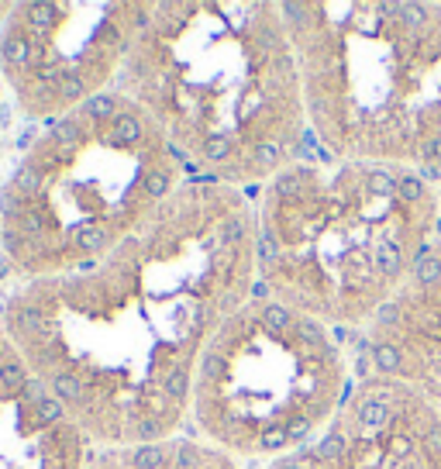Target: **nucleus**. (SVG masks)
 Masks as SVG:
<instances>
[{
  "label": "nucleus",
  "instance_id": "nucleus-5",
  "mask_svg": "<svg viewBox=\"0 0 441 469\" xmlns=\"http://www.w3.org/2000/svg\"><path fill=\"white\" fill-rule=\"evenodd\" d=\"M341 393V355L318 318L252 300L221 318L197 369V418L241 456L304 445Z\"/></svg>",
  "mask_w": 441,
  "mask_h": 469
},
{
  "label": "nucleus",
  "instance_id": "nucleus-7",
  "mask_svg": "<svg viewBox=\"0 0 441 469\" xmlns=\"http://www.w3.org/2000/svg\"><path fill=\"white\" fill-rule=\"evenodd\" d=\"M269 469H441V411L417 386L376 373L321 442Z\"/></svg>",
  "mask_w": 441,
  "mask_h": 469
},
{
  "label": "nucleus",
  "instance_id": "nucleus-1",
  "mask_svg": "<svg viewBox=\"0 0 441 469\" xmlns=\"http://www.w3.org/2000/svg\"><path fill=\"white\" fill-rule=\"evenodd\" d=\"M121 86L183 156L235 183L290 166L304 131L276 4H149Z\"/></svg>",
  "mask_w": 441,
  "mask_h": 469
},
{
  "label": "nucleus",
  "instance_id": "nucleus-2",
  "mask_svg": "<svg viewBox=\"0 0 441 469\" xmlns=\"http://www.w3.org/2000/svg\"><path fill=\"white\" fill-rule=\"evenodd\" d=\"M435 200L417 172L386 163L283 166L259 200L262 280L300 314L362 321L428 249Z\"/></svg>",
  "mask_w": 441,
  "mask_h": 469
},
{
  "label": "nucleus",
  "instance_id": "nucleus-3",
  "mask_svg": "<svg viewBox=\"0 0 441 469\" xmlns=\"http://www.w3.org/2000/svg\"><path fill=\"white\" fill-rule=\"evenodd\" d=\"M321 138L352 163L441 170L438 4H280Z\"/></svg>",
  "mask_w": 441,
  "mask_h": 469
},
{
  "label": "nucleus",
  "instance_id": "nucleus-4",
  "mask_svg": "<svg viewBox=\"0 0 441 469\" xmlns=\"http://www.w3.org/2000/svg\"><path fill=\"white\" fill-rule=\"evenodd\" d=\"M162 128L114 93L62 114L0 193L4 249L28 273H80L172 193Z\"/></svg>",
  "mask_w": 441,
  "mask_h": 469
},
{
  "label": "nucleus",
  "instance_id": "nucleus-6",
  "mask_svg": "<svg viewBox=\"0 0 441 469\" xmlns=\"http://www.w3.org/2000/svg\"><path fill=\"white\" fill-rule=\"evenodd\" d=\"M149 4H25L11 18L0 59L28 114H69L124 66Z\"/></svg>",
  "mask_w": 441,
  "mask_h": 469
}]
</instances>
